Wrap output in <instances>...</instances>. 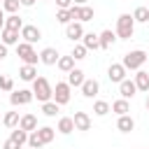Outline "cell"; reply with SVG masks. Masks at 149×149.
Wrapping results in <instances>:
<instances>
[{
	"mask_svg": "<svg viewBox=\"0 0 149 149\" xmlns=\"http://www.w3.org/2000/svg\"><path fill=\"white\" fill-rule=\"evenodd\" d=\"M114 33H116L119 40H130L133 33H135V19H133V14H121L116 19V30Z\"/></svg>",
	"mask_w": 149,
	"mask_h": 149,
	"instance_id": "6da1fadb",
	"label": "cell"
},
{
	"mask_svg": "<svg viewBox=\"0 0 149 149\" xmlns=\"http://www.w3.org/2000/svg\"><path fill=\"white\" fill-rule=\"evenodd\" d=\"M33 95H35L40 102L51 100V95H54V86L49 84L47 77H35V79H33Z\"/></svg>",
	"mask_w": 149,
	"mask_h": 149,
	"instance_id": "7a4b0ae2",
	"label": "cell"
},
{
	"mask_svg": "<svg viewBox=\"0 0 149 149\" xmlns=\"http://www.w3.org/2000/svg\"><path fill=\"white\" fill-rule=\"evenodd\" d=\"M147 51H142V49H135V51H128L126 56H123V61H121V65L126 68V70H140L144 63H147Z\"/></svg>",
	"mask_w": 149,
	"mask_h": 149,
	"instance_id": "3957f363",
	"label": "cell"
},
{
	"mask_svg": "<svg viewBox=\"0 0 149 149\" xmlns=\"http://www.w3.org/2000/svg\"><path fill=\"white\" fill-rule=\"evenodd\" d=\"M16 54H19V58H21L23 63H28V65H35V63L40 61L37 51H35L33 44H28V42H19V44H16Z\"/></svg>",
	"mask_w": 149,
	"mask_h": 149,
	"instance_id": "277c9868",
	"label": "cell"
},
{
	"mask_svg": "<svg viewBox=\"0 0 149 149\" xmlns=\"http://www.w3.org/2000/svg\"><path fill=\"white\" fill-rule=\"evenodd\" d=\"M70 88H72V86H70L68 81H56L51 100L58 102V105H68V102H70Z\"/></svg>",
	"mask_w": 149,
	"mask_h": 149,
	"instance_id": "5b68a950",
	"label": "cell"
},
{
	"mask_svg": "<svg viewBox=\"0 0 149 149\" xmlns=\"http://www.w3.org/2000/svg\"><path fill=\"white\" fill-rule=\"evenodd\" d=\"M70 14H72V21L86 23V21L93 19V7H88V5H72L70 7Z\"/></svg>",
	"mask_w": 149,
	"mask_h": 149,
	"instance_id": "8992f818",
	"label": "cell"
},
{
	"mask_svg": "<svg viewBox=\"0 0 149 149\" xmlns=\"http://www.w3.org/2000/svg\"><path fill=\"white\" fill-rule=\"evenodd\" d=\"M33 98H35V95H33V91H28V88H19V91H12L9 102H12L14 107H19V105H28Z\"/></svg>",
	"mask_w": 149,
	"mask_h": 149,
	"instance_id": "52a82bcc",
	"label": "cell"
},
{
	"mask_svg": "<svg viewBox=\"0 0 149 149\" xmlns=\"http://www.w3.org/2000/svg\"><path fill=\"white\" fill-rule=\"evenodd\" d=\"M65 37L72 40V42H79V40L84 37V26H81V21H70V23L65 26Z\"/></svg>",
	"mask_w": 149,
	"mask_h": 149,
	"instance_id": "ba28073f",
	"label": "cell"
},
{
	"mask_svg": "<svg viewBox=\"0 0 149 149\" xmlns=\"http://www.w3.org/2000/svg\"><path fill=\"white\" fill-rule=\"evenodd\" d=\"M19 33H21L23 42H28V44H35L37 40H42V33H40V28H37V26H23Z\"/></svg>",
	"mask_w": 149,
	"mask_h": 149,
	"instance_id": "9c48e42d",
	"label": "cell"
},
{
	"mask_svg": "<svg viewBox=\"0 0 149 149\" xmlns=\"http://www.w3.org/2000/svg\"><path fill=\"white\" fill-rule=\"evenodd\" d=\"M107 77H109V81L119 84V81L126 79V68H123L121 63H112V65L107 68Z\"/></svg>",
	"mask_w": 149,
	"mask_h": 149,
	"instance_id": "30bf717a",
	"label": "cell"
},
{
	"mask_svg": "<svg viewBox=\"0 0 149 149\" xmlns=\"http://www.w3.org/2000/svg\"><path fill=\"white\" fill-rule=\"evenodd\" d=\"M79 88H81V95L84 98H95L98 91H100V84H98V79H84V84Z\"/></svg>",
	"mask_w": 149,
	"mask_h": 149,
	"instance_id": "8fae6325",
	"label": "cell"
},
{
	"mask_svg": "<svg viewBox=\"0 0 149 149\" xmlns=\"http://www.w3.org/2000/svg\"><path fill=\"white\" fill-rule=\"evenodd\" d=\"M72 121H74V130H91V116L86 112H74Z\"/></svg>",
	"mask_w": 149,
	"mask_h": 149,
	"instance_id": "7c38bea8",
	"label": "cell"
},
{
	"mask_svg": "<svg viewBox=\"0 0 149 149\" xmlns=\"http://www.w3.org/2000/svg\"><path fill=\"white\" fill-rule=\"evenodd\" d=\"M119 93H121V98H135V93H137V86H135V81H130V79H123V81H119Z\"/></svg>",
	"mask_w": 149,
	"mask_h": 149,
	"instance_id": "4fadbf2b",
	"label": "cell"
},
{
	"mask_svg": "<svg viewBox=\"0 0 149 149\" xmlns=\"http://www.w3.org/2000/svg\"><path fill=\"white\" fill-rule=\"evenodd\" d=\"M19 37H21L19 30H9V28H2V30H0V42H5L7 47L19 44Z\"/></svg>",
	"mask_w": 149,
	"mask_h": 149,
	"instance_id": "5bb4252c",
	"label": "cell"
},
{
	"mask_svg": "<svg viewBox=\"0 0 149 149\" xmlns=\"http://www.w3.org/2000/svg\"><path fill=\"white\" fill-rule=\"evenodd\" d=\"M19 128H23L26 133L37 130V116H35V114H23V116L19 119Z\"/></svg>",
	"mask_w": 149,
	"mask_h": 149,
	"instance_id": "9a60e30c",
	"label": "cell"
},
{
	"mask_svg": "<svg viewBox=\"0 0 149 149\" xmlns=\"http://www.w3.org/2000/svg\"><path fill=\"white\" fill-rule=\"evenodd\" d=\"M40 61H42L44 65H56V61H58V51H56L54 47H47V49L40 51Z\"/></svg>",
	"mask_w": 149,
	"mask_h": 149,
	"instance_id": "2e32d148",
	"label": "cell"
},
{
	"mask_svg": "<svg viewBox=\"0 0 149 149\" xmlns=\"http://www.w3.org/2000/svg\"><path fill=\"white\" fill-rule=\"evenodd\" d=\"M116 128H119L121 133H130V130L135 128V119H133L130 114H121L119 121H116Z\"/></svg>",
	"mask_w": 149,
	"mask_h": 149,
	"instance_id": "e0dca14e",
	"label": "cell"
},
{
	"mask_svg": "<svg viewBox=\"0 0 149 149\" xmlns=\"http://www.w3.org/2000/svg\"><path fill=\"white\" fill-rule=\"evenodd\" d=\"M135 86H137V91H144V93H149V72H144V70H137V74H135Z\"/></svg>",
	"mask_w": 149,
	"mask_h": 149,
	"instance_id": "ac0fdd59",
	"label": "cell"
},
{
	"mask_svg": "<svg viewBox=\"0 0 149 149\" xmlns=\"http://www.w3.org/2000/svg\"><path fill=\"white\" fill-rule=\"evenodd\" d=\"M98 40H100V49H109L112 44H114V40H116V33L114 30H102L100 35H98Z\"/></svg>",
	"mask_w": 149,
	"mask_h": 149,
	"instance_id": "d6986e66",
	"label": "cell"
},
{
	"mask_svg": "<svg viewBox=\"0 0 149 149\" xmlns=\"http://www.w3.org/2000/svg\"><path fill=\"white\" fill-rule=\"evenodd\" d=\"M84 70H79V68H72L70 72H68V84L70 86H81L84 84Z\"/></svg>",
	"mask_w": 149,
	"mask_h": 149,
	"instance_id": "ffe728a7",
	"label": "cell"
},
{
	"mask_svg": "<svg viewBox=\"0 0 149 149\" xmlns=\"http://www.w3.org/2000/svg\"><path fill=\"white\" fill-rule=\"evenodd\" d=\"M81 44L86 47V49H100V40H98V35L95 33H84V37H81Z\"/></svg>",
	"mask_w": 149,
	"mask_h": 149,
	"instance_id": "44dd1931",
	"label": "cell"
},
{
	"mask_svg": "<svg viewBox=\"0 0 149 149\" xmlns=\"http://www.w3.org/2000/svg\"><path fill=\"white\" fill-rule=\"evenodd\" d=\"M19 77H21L23 81H33V79L37 77V68H35V65H28V63H23V68L19 70Z\"/></svg>",
	"mask_w": 149,
	"mask_h": 149,
	"instance_id": "7402d4cb",
	"label": "cell"
},
{
	"mask_svg": "<svg viewBox=\"0 0 149 149\" xmlns=\"http://www.w3.org/2000/svg\"><path fill=\"white\" fill-rule=\"evenodd\" d=\"M72 130H74V121H72V116H61V119H58V133L70 135Z\"/></svg>",
	"mask_w": 149,
	"mask_h": 149,
	"instance_id": "603a6c76",
	"label": "cell"
},
{
	"mask_svg": "<svg viewBox=\"0 0 149 149\" xmlns=\"http://www.w3.org/2000/svg\"><path fill=\"white\" fill-rule=\"evenodd\" d=\"M9 140H14L19 147H23V144H28V133L23 130V128H12V135H9Z\"/></svg>",
	"mask_w": 149,
	"mask_h": 149,
	"instance_id": "cb8c5ba5",
	"label": "cell"
},
{
	"mask_svg": "<svg viewBox=\"0 0 149 149\" xmlns=\"http://www.w3.org/2000/svg\"><path fill=\"white\" fill-rule=\"evenodd\" d=\"M109 109H112V112H116V114L121 116V114H128V112H130V105H128V100H126V98H119V100H114V102H112V107H109Z\"/></svg>",
	"mask_w": 149,
	"mask_h": 149,
	"instance_id": "d4e9b609",
	"label": "cell"
},
{
	"mask_svg": "<svg viewBox=\"0 0 149 149\" xmlns=\"http://www.w3.org/2000/svg\"><path fill=\"white\" fill-rule=\"evenodd\" d=\"M5 28H9V30H21V28H23L21 16H19V14H9V16L5 19Z\"/></svg>",
	"mask_w": 149,
	"mask_h": 149,
	"instance_id": "484cf974",
	"label": "cell"
},
{
	"mask_svg": "<svg viewBox=\"0 0 149 149\" xmlns=\"http://www.w3.org/2000/svg\"><path fill=\"white\" fill-rule=\"evenodd\" d=\"M37 135L42 137L44 144H49V142H54V137H56V128H51V126H42V128L37 130Z\"/></svg>",
	"mask_w": 149,
	"mask_h": 149,
	"instance_id": "4316f807",
	"label": "cell"
},
{
	"mask_svg": "<svg viewBox=\"0 0 149 149\" xmlns=\"http://www.w3.org/2000/svg\"><path fill=\"white\" fill-rule=\"evenodd\" d=\"M56 65H58V70H63V72H70V70L74 68V58H72V56H58Z\"/></svg>",
	"mask_w": 149,
	"mask_h": 149,
	"instance_id": "83f0119b",
	"label": "cell"
},
{
	"mask_svg": "<svg viewBox=\"0 0 149 149\" xmlns=\"http://www.w3.org/2000/svg\"><path fill=\"white\" fill-rule=\"evenodd\" d=\"M42 112H44L47 116H56V114L61 112V105L54 102V100H47V102H42Z\"/></svg>",
	"mask_w": 149,
	"mask_h": 149,
	"instance_id": "f1b7e54d",
	"label": "cell"
},
{
	"mask_svg": "<svg viewBox=\"0 0 149 149\" xmlns=\"http://www.w3.org/2000/svg\"><path fill=\"white\" fill-rule=\"evenodd\" d=\"M133 19H135V23H147L149 21V7H135Z\"/></svg>",
	"mask_w": 149,
	"mask_h": 149,
	"instance_id": "f546056e",
	"label": "cell"
},
{
	"mask_svg": "<svg viewBox=\"0 0 149 149\" xmlns=\"http://www.w3.org/2000/svg\"><path fill=\"white\" fill-rule=\"evenodd\" d=\"M19 119H21L19 112H7V114L2 116V123H5L7 128H16V126H19Z\"/></svg>",
	"mask_w": 149,
	"mask_h": 149,
	"instance_id": "4dcf8cb0",
	"label": "cell"
},
{
	"mask_svg": "<svg viewBox=\"0 0 149 149\" xmlns=\"http://www.w3.org/2000/svg\"><path fill=\"white\" fill-rule=\"evenodd\" d=\"M0 7H2L7 14H16V12H19V7H21V2H19V0H2V2H0Z\"/></svg>",
	"mask_w": 149,
	"mask_h": 149,
	"instance_id": "1f68e13d",
	"label": "cell"
},
{
	"mask_svg": "<svg viewBox=\"0 0 149 149\" xmlns=\"http://www.w3.org/2000/svg\"><path fill=\"white\" fill-rule=\"evenodd\" d=\"M93 112H95L98 116H105V114L109 112V102H107V100H95V102H93Z\"/></svg>",
	"mask_w": 149,
	"mask_h": 149,
	"instance_id": "d6a6232c",
	"label": "cell"
},
{
	"mask_svg": "<svg viewBox=\"0 0 149 149\" xmlns=\"http://www.w3.org/2000/svg\"><path fill=\"white\" fill-rule=\"evenodd\" d=\"M28 147H33V149H42V147H44V142H42V137L37 135V130L28 133Z\"/></svg>",
	"mask_w": 149,
	"mask_h": 149,
	"instance_id": "836d02e7",
	"label": "cell"
},
{
	"mask_svg": "<svg viewBox=\"0 0 149 149\" xmlns=\"http://www.w3.org/2000/svg\"><path fill=\"white\" fill-rule=\"evenodd\" d=\"M56 21H58V23H63V26H68V23L72 21L70 9H58V12H56Z\"/></svg>",
	"mask_w": 149,
	"mask_h": 149,
	"instance_id": "e575fe53",
	"label": "cell"
},
{
	"mask_svg": "<svg viewBox=\"0 0 149 149\" xmlns=\"http://www.w3.org/2000/svg\"><path fill=\"white\" fill-rule=\"evenodd\" d=\"M86 51H88V49H86L84 44H74V49H72L70 56H72L74 61H84V58H86Z\"/></svg>",
	"mask_w": 149,
	"mask_h": 149,
	"instance_id": "d590c367",
	"label": "cell"
},
{
	"mask_svg": "<svg viewBox=\"0 0 149 149\" xmlns=\"http://www.w3.org/2000/svg\"><path fill=\"white\" fill-rule=\"evenodd\" d=\"M0 91H14V79L7 74H0Z\"/></svg>",
	"mask_w": 149,
	"mask_h": 149,
	"instance_id": "8d00e7d4",
	"label": "cell"
},
{
	"mask_svg": "<svg viewBox=\"0 0 149 149\" xmlns=\"http://www.w3.org/2000/svg\"><path fill=\"white\" fill-rule=\"evenodd\" d=\"M56 5H58V9H70L72 0H56Z\"/></svg>",
	"mask_w": 149,
	"mask_h": 149,
	"instance_id": "74e56055",
	"label": "cell"
},
{
	"mask_svg": "<svg viewBox=\"0 0 149 149\" xmlns=\"http://www.w3.org/2000/svg\"><path fill=\"white\" fill-rule=\"evenodd\" d=\"M2 149H21L14 140H5V144H2Z\"/></svg>",
	"mask_w": 149,
	"mask_h": 149,
	"instance_id": "f35d334b",
	"label": "cell"
},
{
	"mask_svg": "<svg viewBox=\"0 0 149 149\" xmlns=\"http://www.w3.org/2000/svg\"><path fill=\"white\" fill-rule=\"evenodd\" d=\"M5 56H7V44H5V42H0V61H2Z\"/></svg>",
	"mask_w": 149,
	"mask_h": 149,
	"instance_id": "ab89813d",
	"label": "cell"
},
{
	"mask_svg": "<svg viewBox=\"0 0 149 149\" xmlns=\"http://www.w3.org/2000/svg\"><path fill=\"white\" fill-rule=\"evenodd\" d=\"M21 2V7H33L35 5V0H19Z\"/></svg>",
	"mask_w": 149,
	"mask_h": 149,
	"instance_id": "60d3db41",
	"label": "cell"
},
{
	"mask_svg": "<svg viewBox=\"0 0 149 149\" xmlns=\"http://www.w3.org/2000/svg\"><path fill=\"white\" fill-rule=\"evenodd\" d=\"M2 28H5V9L0 7V30H2Z\"/></svg>",
	"mask_w": 149,
	"mask_h": 149,
	"instance_id": "b9f144b4",
	"label": "cell"
},
{
	"mask_svg": "<svg viewBox=\"0 0 149 149\" xmlns=\"http://www.w3.org/2000/svg\"><path fill=\"white\" fill-rule=\"evenodd\" d=\"M72 5H86V0H72Z\"/></svg>",
	"mask_w": 149,
	"mask_h": 149,
	"instance_id": "7bdbcfd3",
	"label": "cell"
},
{
	"mask_svg": "<svg viewBox=\"0 0 149 149\" xmlns=\"http://www.w3.org/2000/svg\"><path fill=\"white\" fill-rule=\"evenodd\" d=\"M144 105H147V109H149V93H147V102H144Z\"/></svg>",
	"mask_w": 149,
	"mask_h": 149,
	"instance_id": "ee69618b",
	"label": "cell"
},
{
	"mask_svg": "<svg viewBox=\"0 0 149 149\" xmlns=\"http://www.w3.org/2000/svg\"><path fill=\"white\" fill-rule=\"evenodd\" d=\"M26 149H33V147H26Z\"/></svg>",
	"mask_w": 149,
	"mask_h": 149,
	"instance_id": "f6af8a7d",
	"label": "cell"
},
{
	"mask_svg": "<svg viewBox=\"0 0 149 149\" xmlns=\"http://www.w3.org/2000/svg\"><path fill=\"white\" fill-rule=\"evenodd\" d=\"M0 121H2V119H0Z\"/></svg>",
	"mask_w": 149,
	"mask_h": 149,
	"instance_id": "bcb514c9",
	"label": "cell"
}]
</instances>
